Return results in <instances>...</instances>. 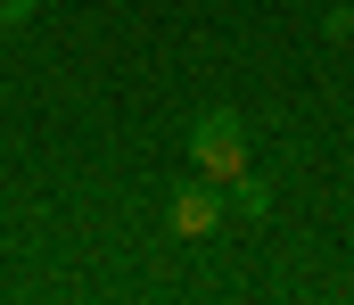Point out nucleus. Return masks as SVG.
Wrapping results in <instances>:
<instances>
[{
    "label": "nucleus",
    "mask_w": 354,
    "mask_h": 305,
    "mask_svg": "<svg viewBox=\"0 0 354 305\" xmlns=\"http://www.w3.org/2000/svg\"><path fill=\"white\" fill-rule=\"evenodd\" d=\"M223 198H231V214H256V223H264L272 214V182L256 174V165H239V174L223 182Z\"/></svg>",
    "instance_id": "obj_3"
},
{
    "label": "nucleus",
    "mask_w": 354,
    "mask_h": 305,
    "mask_svg": "<svg viewBox=\"0 0 354 305\" xmlns=\"http://www.w3.org/2000/svg\"><path fill=\"white\" fill-rule=\"evenodd\" d=\"M33 8H41V0H0V25H25Z\"/></svg>",
    "instance_id": "obj_5"
},
{
    "label": "nucleus",
    "mask_w": 354,
    "mask_h": 305,
    "mask_svg": "<svg viewBox=\"0 0 354 305\" xmlns=\"http://www.w3.org/2000/svg\"><path fill=\"white\" fill-rule=\"evenodd\" d=\"M322 33H330V41H346V33H354V8H346V0H330V8H322Z\"/></svg>",
    "instance_id": "obj_4"
},
{
    "label": "nucleus",
    "mask_w": 354,
    "mask_h": 305,
    "mask_svg": "<svg viewBox=\"0 0 354 305\" xmlns=\"http://www.w3.org/2000/svg\"><path fill=\"white\" fill-rule=\"evenodd\" d=\"M223 214H231V198H223V182H181L174 206H165V223H174V239H214L223 231Z\"/></svg>",
    "instance_id": "obj_2"
},
{
    "label": "nucleus",
    "mask_w": 354,
    "mask_h": 305,
    "mask_svg": "<svg viewBox=\"0 0 354 305\" xmlns=\"http://www.w3.org/2000/svg\"><path fill=\"white\" fill-rule=\"evenodd\" d=\"M189 165H198L206 182H231V174L248 165V124H239V107L189 115Z\"/></svg>",
    "instance_id": "obj_1"
}]
</instances>
